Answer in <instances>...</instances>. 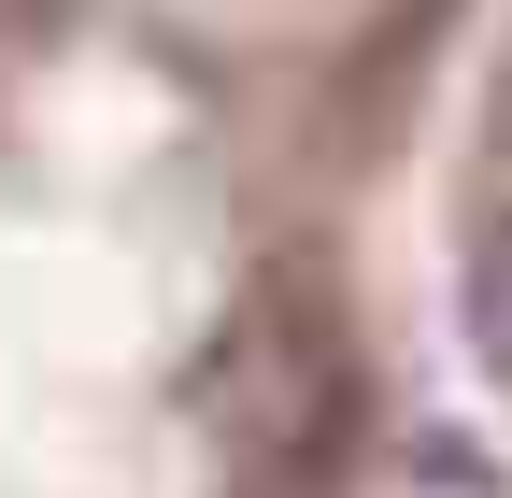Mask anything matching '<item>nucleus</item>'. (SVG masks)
<instances>
[]
</instances>
